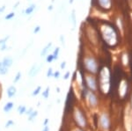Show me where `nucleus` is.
I'll list each match as a JSON object with an SVG mask.
<instances>
[{
  "instance_id": "f257e3e1",
  "label": "nucleus",
  "mask_w": 132,
  "mask_h": 131,
  "mask_svg": "<svg viewBox=\"0 0 132 131\" xmlns=\"http://www.w3.org/2000/svg\"><path fill=\"white\" fill-rule=\"evenodd\" d=\"M83 66L86 69V72L89 74H95L99 71V63L93 56H86L83 59Z\"/></svg>"
},
{
  "instance_id": "f03ea898",
  "label": "nucleus",
  "mask_w": 132,
  "mask_h": 131,
  "mask_svg": "<svg viewBox=\"0 0 132 131\" xmlns=\"http://www.w3.org/2000/svg\"><path fill=\"white\" fill-rule=\"evenodd\" d=\"M73 120L77 127L81 128L83 129L87 128V125H88L87 119L85 115V113L78 107H75L73 109Z\"/></svg>"
},
{
  "instance_id": "7ed1b4c3",
  "label": "nucleus",
  "mask_w": 132,
  "mask_h": 131,
  "mask_svg": "<svg viewBox=\"0 0 132 131\" xmlns=\"http://www.w3.org/2000/svg\"><path fill=\"white\" fill-rule=\"evenodd\" d=\"M82 93H83V97H84L85 100H86V105L92 109L96 108L98 103H99V100H98V97H97V95L95 94V92L88 90L86 86H85L82 89Z\"/></svg>"
},
{
  "instance_id": "20e7f679",
  "label": "nucleus",
  "mask_w": 132,
  "mask_h": 131,
  "mask_svg": "<svg viewBox=\"0 0 132 131\" xmlns=\"http://www.w3.org/2000/svg\"><path fill=\"white\" fill-rule=\"evenodd\" d=\"M84 83L85 86L88 90L92 91V92H96L98 90V82L97 78L95 77L94 75L93 74L86 73L84 76Z\"/></svg>"
},
{
  "instance_id": "39448f33",
  "label": "nucleus",
  "mask_w": 132,
  "mask_h": 131,
  "mask_svg": "<svg viewBox=\"0 0 132 131\" xmlns=\"http://www.w3.org/2000/svg\"><path fill=\"white\" fill-rule=\"evenodd\" d=\"M99 126L102 130L108 131L110 128V118L107 113H101L99 116Z\"/></svg>"
},
{
  "instance_id": "423d86ee",
  "label": "nucleus",
  "mask_w": 132,
  "mask_h": 131,
  "mask_svg": "<svg viewBox=\"0 0 132 131\" xmlns=\"http://www.w3.org/2000/svg\"><path fill=\"white\" fill-rule=\"evenodd\" d=\"M91 4L93 6L97 5L101 10H103L106 12V11L111 9L112 0H92Z\"/></svg>"
},
{
  "instance_id": "0eeeda50",
  "label": "nucleus",
  "mask_w": 132,
  "mask_h": 131,
  "mask_svg": "<svg viewBox=\"0 0 132 131\" xmlns=\"http://www.w3.org/2000/svg\"><path fill=\"white\" fill-rule=\"evenodd\" d=\"M42 65H38L37 63H34L31 66L30 69L28 71V77H35V76L38 75V73L41 71Z\"/></svg>"
},
{
  "instance_id": "6e6552de",
  "label": "nucleus",
  "mask_w": 132,
  "mask_h": 131,
  "mask_svg": "<svg viewBox=\"0 0 132 131\" xmlns=\"http://www.w3.org/2000/svg\"><path fill=\"white\" fill-rule=\"evenodd\" d=\"M35 9H36V5L35 4H32V5H29L28 7H27L25 10L22 11V13L24 16H29L35 12Z\"/></svg>"
},
{
  "instance_id": "1a4fd4ad",
  "label": "nucleus",
  "mask_w": 132,
  "mask_h": 131,
  "mask_svg": "<svg viewBox=\"0 0 132 131\" xmlns=\"http://www.w3.org/2000/svg\"><path fill=\"white\" fill-rule=\"evenodd\" d=\"M6 94H7V97L9 99H12L13 97H15V95L17 94V88L14 85H11L7 88V91H6Z\"/></svg>"
},
{
  "instance_id": "9d476101",
  "label": "nucleus",
  "mask_w": 132,
  "mask_h": 131,
  "mask_svg": "<svg viewBox=\"0 0 132 131\" xmlns=\"http://www.w3.org/2000/svg\"><path fill=\"white\" fill-rule=\"evenodd\" d=\"M2 62H3V64L5 65V67L10 68V67H12V64H13V58L11 57V56H5V57L2 60Z\"/></svg>"
},
{
  "instance_id": "9b49d317",
  "label": "nucleus",
  "mask_w": 132,
  "mask_h": 131,
  "mask_svg": "<svg viewBox=\"0 0 132 131\" xmlns=\"http://www.w3.org/2000/svg\"><path fill=\"white\" fill-rule=\"evenodd\" d=\"M13 107H14V103L12 102V101H8V102L4 106L3 111L5 112V113H10L12 109H13Z\"/></svg>"
},
{
  "instance_id": "f8f14e48",
  "label": "nucleus",
  "mask_w": 132,
  "mask_h": 131,
  "mask_svg": "<svg viewBox=\"0 0 132 131\" xmlns=\"http://www.w3.org/2000/svg\"><path fill=\"white\" fill-rule=\"evenodd\" d=\"M51 47H52V42H48L45 47L42 48V51H41V56H42V57H44V56H46L47 55H48V52L50 51Z\"/></svg>"
},
{
  "instance_id": "ddd939ff",
  "label": "nucleus",
  "mask_w": 132,
  "mask_h": 131,
  "mask_svg": "<svg viewBox=\"0 0 132 131\" xmlns=\"http://www.w3.org/2000/svg\"><path fill=\"white\" fill-rule=\"evenodd\" d=\"M8 72H9V68L5 67V65L3 64V62L0 61V75L5 76L6 74H8Z\"/></svg>"
},
{
  "instance_id": "4468645a",
  "label": "nucleus",
  "mask_w": 132,
  "mask_h": 131,
  "mask_svg": "<svg viewBox=\"0 0 132 131\" xmlns=\"http://www.w3.org/2000/svg\"><path fill=\"white\" fill-rule=\"evenodd\" d=\"M37 116H38V111L34 110L31 113V115H29L28 116H27V117H28V121H34Z\"/></svg>"
},
{
  "instance_id": "2eb2a0df",
  "label": "nucleus",
  "mask_w": 132,
  "mask_h": 131,
  "mask_svg": "<svg viewBox=\"0 0 132 131\" xmlns=\"http://www.w3.org/2000/svg\"><path fill=\"white\" fill-rule=\"evenodd\" d=\"M26 111H27V107H26V106H24V105L19 106L18 108H17V112H18V113H19L20 115H25Z\"/></svg>"
},
{
  "instance_id": "dca6fc26",
  "label": "nucleus",
  "mask_w": 132,
  "mask_h": 131,
  "mask_svg": "<svg viewBox=\"0 0 132 131\" xmlns=\"http://www.w3.org/2000/svg\"><path fill=\"white\" fill-rule=\"evenodd\" d=\"M71 20L72 22V25H73V30L76 28V25H77V20H76V14H75V10L72 11L71 15Z\"/></svg>"
},
{
  "instance_id": "f3484780",
  "label": "nucleus",
  "mask_w": 132,
  "mask_h": 131,
  "mask_svg": "<svg viewBox=\"0 0 132 131\" xmlns=\"http://www.w3.org/2000/svg\"><path fill=\"white\" fill-rule=\"evenodd\" d=\"M21 77H22V74H21L20 71H18V72L16 73V75H15V77H14V79H13V84H17L19 81L21 79Z\"/></svg>"
},
{
  "instance_id": "a211bd4d",
  "label": "nucleus",
  "mask_w": 132,
  "mask_h": 131,
  "mask_svg": "<svg viewBox=\"0 0 132 131\" xmlns=\"http://www.w3.org/2000/svg\"><path fill=\"white\" fill-rule=\"evenodd\" d=\"M50 87H47L45 90L42 92V97H43L45 100H47V99L50 97Z\"/></svg>"
},
{
  "instance_id": "6ab92c4d",
  "label": "nucleus",
  "mask_w": 132,
  "mask_h": 131,
  "mask_svg": "<svg viewBox=\"0 0 132 131\" xmlns=\"http://www.w3.org/2000/svg\"><path fill=\"white\" fill-rule=\"evenodd\" d=\"M59 52H60V48H59V47H57V48H55L54 52L52 53L53 56H54V60H57V59H58Z\"/></svg>"
},
{
  "instance_id": "aec40b11",
  "label": "nucleus",
  "mask_w": 132,
  "mask_h": 131,
  "mask_svg": "<svg viewBox=\"0 0 132 131\" xmlns=\"http://www.w3.org/2000/svg\"><path fill=\"white\" fill-rule=\"evenodd\" d=\"M41 91H42V86H40V85L37 86V87L33 91V92H32V96H37V95L41 92Z\"/></svg>"
},
{
  "instance_id": "412c9836",
  "label": "nucleus",
  "mask_w": 132,
  "mask_h": 131,
  "mask_svg": "<svg viewBox=\"0 0 132 131\" xmlns=\"http://www.w3.org/2000/svg\"><path fill=\"white\" fill-rule=\"evenodd\" d=\"M15 12H10V13H8L7 15H6L5 17V20H12V19L15 17Z\"/></svg>"
},
{
  "instance_id": "4be33fe9",
  "label": "nucleus",
  "mask_w": 132,
  "mask_h": 131,
  "mask_svg": "<svg viewBox=\"0 0 132 131\" xmlns=\"http://www.w3.org/2000/svg\"><path fill=\"white\" fill-rule=\"evenodd\" d=\"M9 39H10V35H7V36H5L2 38V39H0V46L4 45V44H7V41Z\"/></svg>"
},
{
  "instance_id": "5701e85b",
  "label": "nucleus",
  "mask_w": 132,
  "mask_h": 131,
  "mask_svg": "<svg viewBox=\"0 0 132 131\" xmlns=\"http://www.w3.org/2000/svg\"><path fill=\"white\" fill-rule=\"evenodd\" d=\"M53 61H54V56H53L52 54H50L46 56V62L47 63H52Z\"/></svg>"
},
{
  "instance_id": "b1692460",
  "label": "nucleus",
  "mask_w": 132,
  "mask_h": 131,
  "mask_svg": "<svg viewBox=\"0 0 132 131\" xmlns=\"http://www.w3.org/2000/svg\"><path fill=\"white\" fill-rule=\"evenodd\" d=\"M53 69L52 68H48V71H47V77H53Z\"/></svg>"
},
{
  "instance_id": "393cba45",
  "label": "nucleus",
  "mask_w": 132,
  "mask_h": 131,
  "mask_svg": "<svg viewBox=\"0 0 132 131\" xmlns=\"http://www.w3.org/2000/svg\"><path fill=\"white\" fill-rule=\"evenodd\" d=\"M14 121H12V120H9V121H7V122L5 123V128H10V127L13 126L14 125Z\"/></svg>"
},
{
  "instance_id": "a878e982",
  "label": "nucleus",
  "mask_w": 132,
  "mask_h": 131,
  "mask_svg": "<svg viewBox=\"0 0 132 131\" xmlns=\"http://www.w3.org/2000/svg\"><path fill=\"white\" fill-rule=\"evenodd\" d=\"M8 48H9V47L7 46V44H4V45L0 46V51L4 52V51H5V50H9Z\"/></svg>"
},
{
  "instance_id": "bb28decb",
  "label": "nucleus",
  "mask_w": 132,
  "mask_h": 131,
  "mask_svg": "<svg viewBox=\"0 0 132 131\" xmlns=\"http://www.w3.org/2000/svg\"><path fill=\"white\" fill-rule=\"evenodd\" d=\"M42 30V27L41 26H36L35 28H34V31H33V33H35V34H36V33H38L40 31Z\"/></svg>"
},
{
  "instance_id": "cd10ccee",
  "label": "nucleus",
  "mask_w": 132,
  "mask_h": 131,
  "mask_svg": "<svg viewBox=\"0 0 132 131\" xmlns=\"http://www.w3.org/2000/svg\"><path fill=\"white\" fill-rule=\"evenodd\" d=\"M53 77H54V78H56V79H58L59 77H60V72H59L58 71H55L54 74H53Z\"/></svg>"
},
{
  "instance_id": "c85d7f7f",
  "label": "nucleus",
  "mask_w": 132,
  "mask_h": 131,
  "mask_svg": "<svg viewBox=\"0 0 132 131\" xmlns=\"http://www.w3.org/2000/svg\"><path fill=\"white\" fill-rule=\"evenodd\" d=\"M33 111H34V108H33V107H29L28 109H27V111H26L25 115L28 116L29 115H31V113H32Z\"/></svg>"
},
{
  "instance_id": "c756f323",
  "label": "nucleus",
  "mask_w": 132,
  "mask_h": 131,
  "mask_svg": "<svg viewBox=\"0 0 132 131\" xmlns=\"http://www.w3.org/2000/svg\"><path fill=\"white\" fill-rule=\"evenodd\" d=\"M70 75H71V72H70V71H67V72H66L64 75H63V79L67 80L70 77Z\"/></svg>"
},
{
  "instance_id": "7c9ffc66",
  "label": "nucleus",
  "mask_w": 132,
  "mask_h": 131,
  "mask_svg": "<svg viewBox=\"0 0 132 131\" xmlns=\"http://www.w3.org/2000/svg\"><path fill=\"white\" fill-rule=\"evenodd\" d=\"M71 131H86L85 129H83L81 128H78V127H75V128H73Z\"/></svg>"
},
{
  "instance_id": "2f4dec72",
  "label": "nucleus",
  "mask_w": 132,
  "mask_h": 131,
  "mask_svg": "<svg viewBox=\"0 0 132 131\" xmlns=\"http://www.w3.org/2000/svg\"><path fill=\"white\" fill-rule=\"evenodd\" d=\"M5 9H6V5H3V6H1V7H0V14L3 13V12L5 11Z\"/></svg>"
},
{
  "instance_id": "473e14b6",
  "label": "nucleus",
  "mask_w": 132,
  "mask_h": 131,
  "mask_svg": "<svg viewBox=\"0 0 132 131\" xmlns=\"http://www.w3.org/2000/svg\"><path fill=\"white\" fill-rule=\"evenodd\" d=\"M60 67H61V69H65V67H66V62H65V61H64V62H62V63H61Z\"/></svg>"
},
{
  "instance_id": "72a5a7b5",
  "label": "nucleus",
  "mask_w": 132,
  "mask_h": 131,
  "mask_svg": "<svg viewBox=\"0 0 132 131\" xmlns=\"http://www.w3.org/2000/svg\"><path fill=\"white\" fill-rule=\"evenodd\" d=\"M42 131H50V126H48V125L44 126V128H42Z\"/></svg>"
},
{
  "instance_id": "f704fd0d",
  "label": "nucleus",
  "mask_w": 132,
  "mask_h": 131,
  "mask_svg": "<svg viewBox=\"0 0 132 131\" xmlns=\"http://www.w3.org/2000/svg\"><path fill=\"white\" fill-rule=\"evenodd\" d=\"M19 5H20V2H17V3L15 4V5H13V7H12V9H13V10H16L17 8H18Z\"/></svg>"
},
{
  "instance_id": "c9c22d12",
  "label": "nucleus",
  "mask_w": 132,
  "mask_h": 131,
  "mask_svg": "<svg viewBox=\"0 0 132 131\" xmlns=\"http://www.w3.org/2000/svg\"><path fill=\"white\" fill-rule=\"evenodd\" d=\"M60 41L62 44H64V37H63V35H61L60 36Z\"/></svg>"
},
{
  "instance_id": "e433bc0d",
  "label": "nucleus",
  "mask_w": 132,
  "mask_h": 131,
  "mask_svg": "<svg viewBox=\"0 0 132 131\" xmlns=\"http://www.w3.org/2000/svg\"><path fill=\"white\" fill-rule=\"evenodd\" d=\"M48 122H50V120L48 119H45V121H43V126H46L48 124Z\"/></svg>"
},
{
  "instance_id": "4c0bfd02",
  "label": "nucleus",
  "mask_w": 132,
  "mask_h": 131,
  "mask_svg": "<svg viewBox=\"0 0 132 131\" xmlns=\"http://www.w3.org/2000/svg\"><path fill=\"white\" fill-rule=\"evenodd\" d=\"M52 10H53V5H48V11H52Z\"/></svg>"
},
{
  "instance_id": "58836bf2",
  "label": "nucleus",
  "mask_w": 132,
  "mask_h": 131,
  "mask_svg": "<svg viewBox=\"0 0 132 131\" xmlns=\"http://www.w3.org/2000/svg\"><path fill=\"white\" fill-rule=\"evenodd\" d=\"M56 92H60V88H59V87H56Z\"/></svg>"
},
{
  "instance_id": "ea45409f",
  "label": "nucleus",
  "mask_w": 132,
  "mask_h": 131,
  "mask_svg": "<svg viewBox=\"0 0 132 131\" xmlns=\"http://www.w3.org/2000/svg\"><path fill=\"white\" fill-rule=\"evenodd\" d=\"M69 3L70 4H72V3H73V0H69Z\"/></svg>"
},
{
  "instance_id": "a19ab883",
  "label": "nucleus",
  "mask_w": 132,
  "mask_h": 131,
  "mask_svg": "<svg viewBox=\"0 0 132 131\" xmlns=\"http://www.w3.org/2000/svg\"><path fill=\"white\" fill-rule=\"evenodd\" d=\"M130 103H131V107H132V97H131V101H130Z\"/></svg>"
},
{
  "instance_id": "79ce46f5",
  "label": "nucleus",
  "mask_w": 132,
  "mask_h": 131,
  "mask_svg": "<svg viewBox=\"0 0 132 131\" xmlns=\"http://www.w3.org/2000/svg\"><path fill=\"white\" fill-rule=\"evenodd\" d=\"M131 131H132V128H131Z\"/></svg>"
},
{
  "instance_id": "37998d69",
  "label": "nucleus",
  "mask_w": 132,
  "mask_h": 131,
  "mask_svg": "<svg viewBox=\"0 0 132 131\" xmlns=\"http://www.w3.org/2000/svg\"><path fill=\"white\" fill-rule=\"evenodd\" d=\"M88 131H90V130H88Z\"/></svg>"
}]
</instances>
